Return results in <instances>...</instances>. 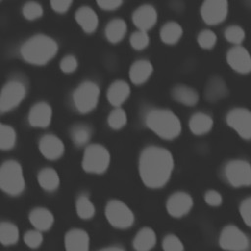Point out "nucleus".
<instances>
[{
  "label": "nucleus",
  "mask_w": 251,
  "mask_h": 251,
  "mask_svg": "<svg viewBox=\"0 0 251 251\" xmlns=\"http://www.w3.org/2000/svg\"><path fill=\"white\" fill-rule=\"evenodd\" d=\"M172 153L161 146H148L139 156L138 170L141 180L149 188H160L167 184L174 171Z\"/></svg>",
  "instance_id": "1"
},
{
  "label": "nucleus",
  "mask_w": 251,
  "mask_h": 251,
  "mask_svg": "<svg viewBox=\"0 0 251 251\" xmlns=\"http://www.w3.org/2000/svg\"><path fill=\"white\" fill-rule=\"evenodd\" d=\"M58 51L57 42L45 34L29 37L21 47V55L25 61L33 65H44L55 57Z\"/></svg>",
  "instance_id": "2"
},
{
  "label": "nucleus",
  "mask_w": 251,
  "mask_h": 251,
  "mask_svg": "<svg viewBox=\"0 0 251 251\" xmlns=\"http://www.w3.org/2000/svg\"><path fill=\"white\" fill-rule=\"evenodd\" d=\"M145 125L156 135L171 140L181 132V123L178 117L168 109H151L145 115Z\"/></svg>",
  "instance_id": "3"
},
{
  "label": "nucleus",
  "mask_w": 251,
  "mask_h": 251,
  "mask_svg": "<svg viewBox=\"0 0 251 251\" xmlns=\"http://www.w3.org/2000/svg\"><path fill=\"white\" fill-rule=\"evenodd\" d=\"M25 187L23 168L15 160L5 161L0 166V189L5 193L16 196L21 194Z\"/></svg>",
  "instance_id": "4"
},
{
  "label": "nucleus",
  "mask_w": 251,
  "mask_h": 251,
  "mask_svg": "<svg viewBox=\"0 0 251 251\" xmlns=\"http://www.w3.org/2000/svg\"><path fill=\"white\" fill-rule=\"evenodd\" d=\"M100 95L99 86L90 80L81 82L73 93V102L75 109L82 113L94 110L98 104Z\"/></svg>",
  "instance_id": "5"
},
{
  "label": "nucleus",
  "mask_w": 251,
  "mask_h": 251,
  "mask_svg": "<svg viewBox=\"0 0 251 251\" xmlns=\"http://www.w3.org/2000/svg\"><path fill=\"white\" fill-rule=\"evenodd\" d=\"M110 164V154L106 147L101 144L88 145L83 153L82 168L91 174L104 173Z\"/></svg>",
  "instance_id": "6"
},
{
  "label": "nucleus",
  "mask_w": 251,
  "mask_h": 251,
  "mask_svg": "<svg viewBox=\"0 0 251 251\" xmlns=\"http://www.w3.org/2000/svg\"><path fill=\"white\" fill-rule=\"evenodd\" d=\"M219 244L226 251H247L250 247V239L238 226L228 225L222 229Z\"/></svg>",
  "instance_id": "7"
},
{
  "label": "nucleus",
  "mask_w": 251,
  "mask_h": 251,
  "mask_svg": "<svg viewBox=\"0 0 251 251\" xmlns=\"http://www.w3.org/2000/svg\"><path fill=\"white\" fill-rule=\"evenodd\" d=\"M225 176L233 187L251 185V164L242 159L231 160L225 166Z\"/></svg>",
  "instance_id": "8"
},
{
  "label": "nucleus",
  "mask_w": 251,
  "mask_h": 251,
  "mask_svg": "<svg viewBox=\"0 0 251 251\" xmlns=\"http://www.w3.org/2000/svg\"><path fill=\"white\" fill-rule=\"evenodd\" d=\"M108 222L117 228H127L134 223V215L129 207L120 200H111L105 208Z\"/></svg>",
  "instance_id": "9"
},
{
  "label": "nucleus",
  "mask_w": 251,
  "mask_h": 251,
  "mask_svg": "<svg viewBox=\"0 0 251 251\" xmlns=\"http://www.w3.org/2000/svg\"><path fill=\"white\" fill-rule=\"evenodd\" d=\"M25 85L17 79L8 81L0 91V112L6 113L17 108L25 97Z\"/></svg>",
  "instance_id": "10"
},
{
  "label": "nucleus",
  "mask_w": 251,
  "mask_h": 251,
  "mask_svg": "<svg viewBox=\"0 0 251 251\" xmlns=\"http://www.w3.org/2000/svg\"><path fill=\"white\" fill-rule=\"evenodd\" d=\"M227 125L243 139H251V111L234 108L226 115Z\"/></svg>",
  "instance_id": "11"
},
{
  "label": "nucleus",
  "mask_w": 251,
  "mask_h": 251,
  "mask_svg": "<svg viewBox=\"0 0 251 251\" xmlns=\"http://www.w3.org/2000/svg\"><path fill=\"white\" fill-rule=\"evenodd\" d=\"M200 12L206 24L216 25L226 20L228 12V2L227 0H204Z\"/></svg>",
  "instance_id": "12"
},
{
  "label": "nucleus",
  "mask_w": 251,
  "mask_h": 251,
  "mask_svg": "<svg viewBox=\"0 0 251 251\" xmlns=\"http://www.w3.org/2000/svg\"><path fill=\"white\" fill-rule=\"evenodd\" d=\"M193 206V199L187 192L176 191L170 195L166 208L168 213L174 218H181L187 215Z\"/></svg>",
  "instance_id": "13"
},
{
  "label": "nucleus",
  "mask_w": 251,
  "mask_h": 251,
  "mask_svg": "<svg viewBox=\"0 0 251 251\" xmlns=\"http://www.w3.org/2000/svg\"><path fill=\"white\" fill-rule=\"evenodd\" d=\"M226 62L230 68L239 74L251 72V55L241 45H235L226 53Z\"/></svg>",
  "instance_id": "14"
},
{
  "label": "nucleus",
  "mask_w": 251,
  "mask_h": 251,
  "mask_svg": "<svg viewBox=\"0 0 251 251\" xmlns=\"http://www.w3.org/2000/svg\"><path fill=\"white\" fill-rule=\"evenodd\" d=\"M39 150L48 160L59 159L65 151L63 141L55 134L49 133L43 135L39 140Z\"/></svg>",
  "instance_id": "15"
},
{
  "label": "nucleus",
  "mask_w": 251,
  "mask_h": 251,
  "mask_svg": "<svg viewBox=\"0 0 251 251\" xmlns=\"http://www.w3.org/2000/svg\"><path fill=\"white\" fill-rule=\"evenodd\" d=\"M157 19V11L151 5H142L138 7L132 14L133 24L138 29L144 31L152 28L155 25Z\"/></svg>",
  "instance_id": "16"
},
{
  "label": "nucleus",
  "mask_w": 251,
  "mask_h": 251,
  "mask_svg": "<svg viewBox=\"0 0 251 251\" xmlns=\"http://www.w3.org/2000/svg\"><path fill=\"white\" fill-rule=\"evenodd\" d=\"M66 251H88L89 236L87 232L80 228L70 229L64 239Z\"/></svg>",
  "instance_id": "17"
},
{
  "label": "nucleus",
  "mask_w": 251,
  "mask_h": 251,
  "mask_svg": "<svg viewBox=\"0 0 251 251\" xmlns=\"http://www.w3.org/2000/svg\"><path fill=\"white\" fill-rule=\"evenodd\" d=\"M51 119L52 108L45 102L34 104L28 113V122L34 127H47Z\"/></svg>",
  "instance_id": "18"
},
{
  "label": "nucleus",
  "mask_w": 251,
  "mask_h": 251,
  "mask_svg": "<svg viewBox=\"0 0 251 251\" xmlns=\"http://www.w3.org/2000/svg\"><path fill=\"white\" fill-rule=\"evenodd\" d=\"M129 94H130L129 85L124 80L114 81L110 85L107 91L108 101L110 102L111 105H113L116 108L124 104L125 101L128 98Z\"/></svg>",
  "instance_id": "19"
},
{
  "label": "nucleus",
  "mask_w": 251,
  "mask_h": 251,
  "mask_svg": "<svg viewBox=\"0 0 251 251\" xmlns=\"http://www.w3.org/2000/svg\"><path fill=\"white\" fill-rule=\"evenodd\" d=\"M28 218L30 224L34 226V228L40 231L48 230L54 223L53 214L48 209L42 207L33 209L29 213Z\"/></svg>",
  "instance_id": "20"
},
{
  "label": "nucleus",
  "mask_w": 251,
  "mask_h": 251,
  "mask_svg": "<svg viewBox=\"0 0 251 251\" xmlns=\"http://www.w3.org/2000/svg\"><path fill=\"white\" fill-rule=\"evenodd\" d=\"M153 73V66L147 60L134 62L129 69V78L134 84H142L148 80Z\"/></svg>",
  "instance_id": "21"
},
{
  "label": "nucleus",
  "mask_w": 251,
  "mask_h": 251,
  "mask_svg": "<svg viewBox=\"0 0 251 251\" xmlns=\"http://www.w3.org/2000/svg\"><path fill=\"white\" fill-rule=\"evenodd\" d=\"M214 122L210 115L204 112L194 113L189 120L188 126L191 132L195 135H203L208 133L213 127Z\"/></svg>",
  "instance_id": "22"
},
{
  "label": "nucleus",
  "mask_w": 251,
  "mask_h": 251,
  "mask_svg": "<svg viewBox=\"0 0 251 251\" xmlns=\"http://www.w3.org/2000/svg\"><path fill=\"white\" fill-rule=\"evenodd\" d=\"M156 233L148 226L140 228L135 234L132 245L135 251H150L156 244Z\"/></svg>",
  "instance_id": "23"
},
{
  "label": "nucleus",
  "mask_w": 251,
  "mask_h": 251,
  "mask_svg": "<svg viewBox=\"0 0 251 251\" xmlns=\"http://www.w3.org/2000/svg\"><path fill=\"white\" fill-rule=\"evenodd\" d=\"M172 96L179 104L189 107L195 106L199 101L198 92L194 88L183 84L175 86L172 90Z\"/></svg>",
  "instance_id": "24"
},
{
  "label": "nucleus",
  "mask_w": 251,
  "mask_h": 251,
  "mask_svg": "<svg viewBox=\"0 0 251 251\" xmlns=\"http://www.w3.org/2000/svg\"><path fill=\"white\" fill-rule=\"evenodd\" d=\"M75 20L85 32H93L98 26V17L90 7H80L75 13Z\"/></svg>",
  "instance_id": "25"
},
{
  "label": "nucleus",
  "mask_w": 251,
  "mask_h": 251,
  "mask_svg": "<svg viewBox=\"0 0 251 251\" xmlns=\"http://www.w3.org/2000/svg\"><path fill=\"white\" fill-rule=\"evenodd\" d=\"M227 87L225 80L220 76L209 79L205 88V97L210 102H216L227 95Z\"/></svg>",
  "instance_id": "26"
},
{
  "label": "nucleus",
  "mask_w": 251,
  "mask_h": 251,
  "mask_svg": "<svg viewBox=\"0 0 251 251\" xmlns=\"http://www.w3.org/2000/svg\"><path fill=\"white\" fill-rule=\"evenodd\" d=\"M126 33V24L122 19L110 21L105 28V35L112 43L120 42Z\"/></svg>",
  "instance_id": "27"
},
{
  "label": "nucleus",
  "mask_w": 251,
  "mask_h": 251,
  "mask_svg": "<svg viewBox=\"0 0 251 251\" xmlns=\"http://www.w3.org/2000/svg\"><path fill=\"white\" fill-rule=\"evenodd\" d=\"M39 185L46 191H54L60 184V177L58 173L52 168L42 169L37 176Z\"/></svg>",
  "instance_id": "28"
},
{
  "label": "nucleus",
  "mask_w": 251,
  "mask_h": 251,
  "mask_svg": "<svg viewBox=\"0 0 251 251\" xmlns=\"http://www.w3.org/2000/svg\"><path fill=\"white\" fill-rule=\"evenodd\" d=\"M182 32L183 30L179 24L176 22H169L162 26L160 30V37L166 44H175L181 38Z\"/></svg>",
  "instance_id": "29"
},
{
  "label": "nucleus",
  "mask_w": 251,
  "mask_h": 251,
  "mask_svg": "<svg viewBox=\"0 0 251 251\" xmlns=\"http://www.w3.org/2000/svg\"><path fill=\"white\" fill-rule=\"evenodd\" d=\"M19 239L17 226L10 222H0V242L3 245H13Z\"/></svg>",
  "instance_id": "30"
},
{
  "label": "nucleus",
  "mask_w": 251,
  "mask_h": 251,
  "mask_svg": "<svg viewBox=\"0 0 251 251\" xmlns=\"http://www.w3.org/2000/svg\"><path fill=\"white\" fill-rule=\"evenodd\" d=\"M17 134L15 129L0 122V149L9 150L12 149L16 144Z\"/></svg>",
  "instance_id": "31"
},
{
  "label": "nucleus",
  "mask_w": 251,
  "mask_h": 251,
  "mask_svg": "<svg viewBox=\"0 0 251 251\" xmlns=\"http://www.w3.org/2000/svg\"><path fill=\"white\" fill-rule=\"evenodd\" d=\"M75 209H76V213H77L78 217L83 220L91 219L95 214V207H94L93 203L84 194L80 195L76 199Z\"/></svg>",
  "instance_id": "32"
},
{
  "label": "nucleus",
  "mask_w": 251,
  "mask_h": 251,
  "mask_svg": "<svg viewBox=\"0 0 251 251\" xmlns=\"http://www.w3.org/2000/svg\"><path fill=\"white\" fill-rule=\"evenodd\" d=\"M71 138L76 146H83L91 138V129L85 125H76L71 130Z\"/></svg>",
  "instance_id": "33"
},
{
  "label": "nucleus",
  "mask_w": 251,
  "mask_h": 251,
  "mask_svg": "<svg viewBox=\"0 0 251 251\" xmlns=\"http://www.w3.org/2000/svg\"><path fill=\"white\" fill-rule=\"evenodd\" d=\"M126 121H127L126 114L120 107H117L116 109H114L109 114V117H108V124L113 129H120L124 127L126 124Z\"/></svg>",
  "instance_id": "34"
},
{
  "label": "nucleus",
  "mask_w": 251,
  "mask_h": 251,
  "mask_svg": "<svg viewBox=\"0 0 251 251\" xmlns=\"http://www.w3.org/2000/svg\"><path fill=\"white\" fill-rule=\"evenodd\" d=\"M225 37L228 42L234 45H240L245 38V31L239 25H229L225 30Z\"/></svg>",
  "instance_id": "35"
},
{
  "label": "nucleus",
  "mask_w": 251,
  "mask_h": 251,
  "mask_svg": "<svg viewBox=\"0 0 251 251\" xmlns=\"http://www.w3.org/2000/svg\"><path fill=\"white\" fill-rule=\"evenodd\" d=\"M43 14L41 5L35 1H28L23 7V15L26 20L33 21L40 18Z\"/></svg>",
  "instance_id": "36"
},
{
  "label": "nucleus",
  "mask_w": 251,
  "mask_h": 251,
  "mask_svg": "<svg viewBox=\"0 0 251 251\" xmlns=\"http://www.w3.org/2000/svg\"><path fill=\"white\" fill-rule=\"evenodd\" d=\"M131 46L136 50H142L146 48L149 44V35L147 31L144 30H136L134 31L129 38Z\"/></svg>",
  "instance_id": "37"
},
{
  "label": "nucleus",
  "mask_w": 251,
  "mask_h": 251,
  "mask_svg": "<svg viewBox=\"0 0 251 251\" xmlns=\"http://www.w3.org/2000/svg\"><path fill=\"white\" fill-rule=\"evenodd\" d=\"M197 42L203 49H212L217 42V35L210 29H204L199 32L197 36Z\"/></svg>",
  "instance_id": "38"
},
{
  "label": "nucleus",
  "mask_w": 251,
  "mask_h": 251,
  "mask_svg": "<svg viewBox=\"0 0 251 251\" xmlns=\"http://www.w3.org/2000/svg\"><path fill=\"white\" fill-rule=\"evenodd\" d=\"M162 247L164 251H183L184 245L176 234H167L163 241Z\"/></svg>",
  "instance_id": "39"
},
{
  "label": "nucleus",
  "mask_w": 251,
  "mask_h": 251,
  "mask_svg": "<svg viewBox=\"0 0 251 251\" xmlns=\"http://www.w3.org/2000/svg\"><path fill=\"white\" fill-rule=\"evenodd\" d=\"M24 241L28 247L37 248L41 245V243L43 241V236H42L40 230L31 229L25 233Z\"/></svg>",
  "instance_id": "40"
},
{
  "label": "nucleus",
  "mask_w": 251,
  "mask_h": 251,
  "mask_svg": "<svg viewBox=\"0 0 251 251\" xmlns=\"http://www.w3.org/2000/svg\"><path fill=\"white\" fill-rule=\"evenodd\" d=\"M239 213L244 223L251 227V196L245 198L241 202L239 206Z\"/></svg>",
  "instance_id": "41"
},
{
  "label": "nucleus",
  "mask_w": 251,
  "mask_h": 251,
  "mask_svg": "<svg viewBox=\"0 0 251 251\" xmlns=\"http://www.w3.org/2000/svg\"><path fill=\"white\" fill-rule=\"evenodd\" d=\"M205 202L212 207H218L223 203V196L222 194L215 190V189H209L204 194Z\"/></svg>",
  "instance_id": "42"
},
{
  "label": "nucleus",
  "mask_w": 251,
  "mask_h": 251,
  "mask_svg": "<svg viewBox=\"0 0 251 251\" xmlns=\"http://www.w3.org/2000/svg\"><path fill=\"white\" fill-rule=\"evenodd\" d=\"M60 68L64 73L70 74L76 70L77 68V60L73 55H67L65 56L60 63Z\"/></svg>",
  "instance_id": "43"
},
{
  "label": "nucleus",
  "mask_w": 251,
  "mask_h": 251,
  "mask_svg": "<svg viewBox=\"0 0 251 251\" xmlns=\"http://www.w3.org/2000/svg\"><path fill=\"white\" fill-rule=\"evenodd\" d=\"M73 0H50V5L52 9L57 13L67 12L70 9Z\"/></svg>",
  "instance_id": "44"
},
{
  "label": "nucleus",
  "mask_w": 251,
  "mask_h": 251,
  "mask_svg": "<svg viewBox=\"0 0 251 251\" xmlns=\"http://www.w3.org/2000/svg\"><path fill=\"white\" fill-rule=\"evenodd\" d=\"M96 2L101 9L112 11L118 9L122 5L123 0H96Z\"/></svg>",
  "instance_id": "45"
},
{
  "label": "nucleus",
  "mask_w": 251,
  "mask_h": 251,
  "mask_svg": "<svg viewBox=\"0 0 251 251\" xmlns=\"http://www.w3.org/2000/svg\"><path fill=\"white\" fill-rule=\"evenodd\" d=\"M99 251H125V250L119 246H109V247H105Z\"/></svg>",
  "instance_id": "46"
},
{
  "label": "nucleus",
  "mask_w": 251,
  "mask_h": 251,
  "mask_svg": "<svg viewBox=\"0 0 251 251\" xmlns=\"http://www.w3.org/2000/svg\"><path fill=\"white\" fill-rule=\"evenodd\" d=\"M0 1H1V0H0Z\"/></svg>",
  "instance_id": "47"
}]
</instances>
